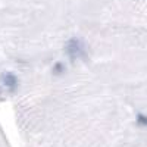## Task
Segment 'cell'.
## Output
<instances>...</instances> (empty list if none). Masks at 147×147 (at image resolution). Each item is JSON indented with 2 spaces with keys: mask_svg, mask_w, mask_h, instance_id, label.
<instances>
[{
  "mask_svg": "<svg viewBox=\"0 0 147 147\" xmlns=\"http://www.w3.org/2000/svg\"><path fill=\"white\" fill-rule=\"evenodd\" d=\"M65 50L69 56V59L72 62H75L77 59H85V46L80 38H71L68 40L66 46H65Z\"/></svg>",
  "mask_w": 147,
  "mask_h": 147,
  "instance_id": "1",
  "label": "cell"
},
{
  "mask_svg": "<svg viewBox=\"0 0 147 147\" xmlns=\"http://www.w3.org/2000/svg\"><path fill=\"white\" fill-rule=\"evenodd\" d=\"M2 80H3V84L6 85V87L9 90H15L18 87V78L15 74H12V72H6L2 75Z\"/></svg>",
  "mask_w": 147,
  "mask_h": 147,
  "instance_id": "2",
  "label": "cell"
},
{
  "mask_svg": "<svg viewBox=\"0 0 147 147\" xmlns=\"http://www.w3.org/2000/svg\"><path fill=\"white\" fill-rule=\"evenodd\" d=\"M63 71H65V68H63V65L60 63V62H57V63L55 65V68H53V74H55V75H60Z\"/></svg>",
  "mask_w": 147,
  "mask_h": 147,
  "instance_id": "4",
  "label": "cell"
},
{
  "mask_svg": "<svg viewBox=\"0 0 147 147\" xmlns=\"http://www.w3.org/2000/svg\"><path fill=\"white\" fill-rule=\"evenodd\" d=\"M137 124L141 127H147V116H144L143 113H138L137 115Z\"/></svg>",
  "mask_w": 147,
  "mask_h": 147,
  "instance_id": "3",
  "label": "cell"
}]
</instances>
